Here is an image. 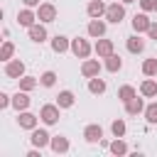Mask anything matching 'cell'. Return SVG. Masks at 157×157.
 Masks as SVG:
<instances>
[{
    "mask_svg": "<svg viewBox=\"0 0 157 157\" xmlns=\"http://www.w3.org/2000/svg\"><path fill=\"white\" fill-rule=\"evenodd\" d=\"M105 17H108V22L120 25V22H123V17H125V7H123V2H113V5H108Z\"/></svg>",
    "mask_w": 157,
    "mask_h": 157,
    "instance_id": "1",
    "label": "cell"
},
{
    "mask_svg": "<svg viewBox=\"0 0 157 157\" xmlns=\"http://www.w3.org/2000/svg\"><path fill=\"white\" fill-rule=\"evenodd\" d=\"M39 118H42L47 125H54V123L59 120V105H52V103L42 105V110H39Z\"/></svg>",
    "mask_w": 157,
    "mask_h": 157,
    "instance_id": "2",
    "label": "cell"
},
{
    "mask_svg": "<svg viewBox=\"0 0 157 157\" xmlns=\"http://www.w3.org/2000/svg\"><path fill=\"white\" fill-rule=\"evenodd\" d=\"M37 20H39V22H54V20H56V7H54L52 2L39 5V10H37Z\"/></svg>",
    "mask_w": 157,
    "mask_h": 157,
    "instance_id": "3",
    "label": "cell"
},
{
    "mask_svg": "<svg viewBox=\"0 0 157 157\" xmlns=\"http://www.w3.org/2000/svg\"><path fill=\"white\" fill-rule=\"evenodd\" d=\"M71 52L78 56V59H86L88 54H91V44L86 42V39H81V37H76L74 42H71Z\"/></svg>",
    "mask_w": 157,
    "mask_h": 157,
    "instance_id": "4",
    "label": "cell"
},
{
    "mask_svg": "<svg viewBox=\"0 0 157 157\" xmlns=\"http://www.w3.org/2000/svg\"><path fill=\"white\" fill-rule=\"evenodd\" d=\"M81 74H83L86 78L98 76V74H101V64H98V59H86V61L81 64Z\"/></svg>",
    "mask_w": 157,
    "mask_h": 157,
    "instance_id": "5",
    "label": "cell"
},
{
    "mask_svg": "<svg viewBox=\"0 0 157 157\" xmlns=\"http://www.w3.org/2000/svg\"><path fill=\"white\" fill-rule=\"evenodd\" d=\"M5 74L10 76V78H22V74H25V64L20 61V59H10L7 64H5Z\"/></svg>",
    "mask_w": 157,
    "mask_h": 157,
    "instance_id": "6",
    "label": "cell"
},
{
    "mask_svg": "<svg viewBox=\"0 0 157 157\" xmlns=\"http://www.w3.org/2000/svg\"><path fill=\"white\" fill-rule=\"evenodd\" d=\"M29 140H32V145L39 147V150L47 147V145H52V137H49L47 130H32V137H29Z\"/></svg>",
    "mask_w": 157,
    "mask_h": 157,
    "instance_id": "7",
    "label": "cell"
},
{
    "mask_svg": "<svg viewBox=\"0 0 157 157\" xmlns=\"http://www.w3.org/2000/svg\"><path fill=\"white\" fill-rule=\"evenodd\" d=\"M125 113L128 115H137V113H145V103H142V98H130L128 103H125Z\"/></svg>",
    "mask_w": 157,
    "mask_h": 157,
    "instance_id": "8",
    "label": "cell"
},
{
    "mask_svg": "<svg viewBox=\"0 0 157 157\" xmlns=\"http://www.w3.org/2000/svg\"><path fill=\"white\" fill-rule=\"evenodd\" d=\"M83 137H86L88 142H101V137H103V128H101V125H86Z\"/></svg>",
    "mask_w": 157,
    "mask_h": 157,
    "instance_id": "9",
    "label": "cell"
},
{
    "mask_svg": "<svg viewBox=\"0 0 157 157\" xmlns=\"http://www.w3.org/2000/svg\"><path fill=\"white\" fill-rule=\"evenodd\" d=\"M150 25H152V22L147 20V15H145V12L132 17V29H135L137 34H140V32H147V29H150Z\"/></svg>",
    "mask_w": 157,
    "mask_h": 157,
    "instance_id": "10",
    "label": "cell"
},
{
    "mask_svg": "<svg viewBox=\"0 0 157 157\" xmlns=\"http://www.w3.org/2000/svg\"><path fill=\"white\" fill-rule=\"evenodd\" d=\"M93 49H96V54H98V56H103V59H105V56H110V54H113V42H110V39H98Z\"/></svg>",
    "mask_w": 157,
    "mask_h": 157,
    "instance_id": "11",
    "label": "cell"
},
{
    "mask_svg": "<svg viewBox=\"0 0 157 157\" xmlns=\"http://www.w3.org/2000/svg\"><path fill=\"white\" fill-rule=\"evenodd\" d=\"M34 20H37V15H34L32 10H20V12H17V22H20L22 27H27V29L34 25Z\"/></svg>",
    "mask_w": 157,
    "mask_h": 157,
    "instance_id": "12",
    "label": "cell"
},
{
    "mask_svg": "<svg viewBox=\"0 0 157 157\" xmlns=\"http://www.w3.org/2000/svg\"><path fill=\"white\" fill-rule=\"evenodd\" d=\"M88 34H91V37H103V34H105V22H101L98 17H93V20L88 22Z\"/></svg>",
    "mask_w": 157,
    "mask_h": 157,
    "instance_id": "13",
    "label": "cell"
},
{
    "mask_svg": "<svg viewBox=\"0 0 157 157\" xmlns=\"http://www.w3.org/2000/svg\"><path fill=\"white\" fill-rule=\"evenodd\" d=\"M17 123H20V128H25V130H34V125H37V115H32V113H20V118H17Z\"/></svg>",
    "mask_w": 157,
    "mask_h": 157,
    "instance_id": "14",
    "label": "cell"
},
{
    "mask_svg": "<svg viewBox=\"0 0 157 157\" xmlns=\"http://www.w3.org/2000/svg\"><path fill=\"white\" fill-rule=\"evenodd\" d=\"M105 5L101 2V0H91L88 2V7H86V12H88V17H101V15H105Z\"/></svg>",
    "mask_w": 157,
    "mask_h": 157,
    "instance_id": "15",
    "label": "cell"
},
{
    "mask_svg": "<svg viewBox=\"0 0 157 157\" xmlns=\"http://www.w3.org/2000/svg\"><path fill=\"white\" fill-rule=\"evenodd\" d=\"M52 150H54L56 155H64V152H69V140H66V137H61V135L52 137Z\"/></svg>",
    "mask_w": 157,
    "mask_h": 157,
    "instance_id": "16",
    "label": "cell"
},
{
    "mask_svg": "<svg viewBox=\"0 0 157 157\" xmlns=\"http://www.w3.org/2000/svg\"><path fill=\"white\" fill-rule=\"evenodd\" d=\"M69 47H71V44H69V39H66V37H61V34H56V37L52 39V49H54L56 54H64Z\"/></svg>",
    "mask_w": 157,
    "mask_h": 157,
    "instance_id": "17",
    "label": "cell"
},
{
    "mask_svg": "<svg viewBox=\"0 0 157 157\" xmlns=\"http://www.w3.org/2000/svg\"><path fill=\"white\" fill-rule=\"evenodd\" d=\"M12 105H15L17 110H27V105H29V96H27V91H20V93H15V98H12Z\"/></svg>",
    "mask_w": 157,
    "mask_h": 157,
    "instance_id": "18",
    "label": "cell"
},
{
    "mask_svg": "<svg viewBox=\"0 0 157 157\" xmlns=\"http://www.w3.org/2000/svg\"><path fill=\"white\" fill-rule=\"evenodd\" d=\"M29 39H32V42H44V39H47V29H44L42 25H32V27H29Z\"/></svg>",
    "mask_w": 157,
    "mask_h": 157,
    "instance_id": "19",
    "label": "cell"
},
{
    "mask_svg": "<svg viewBox=\"0 0 157 157\" xmlns=\"http://www.w3.org/2000/svg\"><path fill=\"white\" fill-rule=\"evenodd\" d=\"M56 105H59V108H71V105H74V93H71V91H61V93L56 96Z\"/></svg>",
    "mask_w": 157,
    "mask_h": 157,
    "instance_id": "20",
    "label": "cell"
},
{
    "mask_svg": "<svg viewBox=\"0 0 157 157\" xmlns=\"http://www.w3.org/2000/svg\"><path fill=\"white\" fill-rule=\"evenodd\" d=\"M140 93H142V96H147V98H152V96H157V83H155L152 78H147V81H142V86H140Z\"/></svg>",
    "mask_w": 157,
    "mask_h": 157,
    "instance_id": "21",
    "label": "cell"
},
{
    "mask_svg": "<svg viewBox=\"0 0 157 157\" xmlns=\"http://www.w3.org/2000/svg\"><path fill=\"white\" fill-rule=\"evenodd\" d=\"M142 49H145V42H142V39L137 37V34L128 39V52H132V54H140Z\"/></svg>",
    "mask_w": 157,
    "mask_h": 157,
    "instance_id": "22",
    "label": "cell"
},
{
    "mask_svg": "<svg viewBox=\"0 0 157 157\" xmlns=\"http://www.w3.org/2000/svg\"><path fill=\"white\" fill-rule=\"evenodd\" d=\"M120 66H123V61H120V56H115V54H110V56H105V69H108L110 74H115V71H120Z\"/></svg>",
    "mask_w": 157,
    "mask_h": 157,
    "instance_id": "23",
    "label": "cell"
},
{
    "mask_svg": "<svg viewBox=\"0 0 157 157\" xmlns=\"http://www.w3.org/2000/svg\"><path fill=\"white\" fill-rule=\"evenodd\" d=\"M88 91H91V93H96V96H98V93H103V91H105V81H103V78H98V76H93V78L88 81Z\"/></svg>",
    "mask_w": 157,
    "mask_h": 157,
    "instance_id": "24",
    "label": "cell"
},
{
    "mask_svg": "<svg viewBox=\"0 0 157 157\" xmlns=\"http://www.w3.org/2000/svg\"><path fill=\"white\" fill-rule=\"evenodd\" d=\"M135 96H137V93H135V88H132V86H120V88H118V98H120L123 103H128V101H130V98H135Z\"/></svg>",
    "mask_w": 157,
    "mask_h": 157,
    "instance_id": "25",
    "label": "cell"
},
{
    "mask_svg": "<svg viewBox=\"0 0 157 157\" xmlns=\"http://www.w3.org/2000/svg\"><path fill=\"white\" fill-rule=\"evenodd\" d=\"M12 54H15V44H12V42H5L2 49H0V59H2V61H10Z\"/></svg>",
    "mask_w": 157,
    "mask_h": 157,
    "instance_id": "26",
    "label": "cell"
},
{
    "mask_svg": "<svg viewBox=\"0 0 157 157\" xmlns=\"http://www.w3.org/2000/svg\"><path fill=\"white\" fill-rule=\"evenodd\" d=\"M34 86H37V78H34V76H22V78H20V91H27V93H29Z\"/></svg>",
    "mask_w": 157,
    "mask_h": 157,
    "instance_id": "27",
    "label": "cell"
},
{
    "mask_svg": "<svg viewBox=\"0 0 157 157\" xmlns=\"http://www.w3.org/2000/svg\"><path fill=\"white\" fill-rule=\"evenodd\" d=\"M110 152H113V155H125V152H128V145H125L120 137H115V140L110 142Z\"/></svg>",
    "mask_w": 157,
    "mask_h": 157,
    "instance_id": "28",
    "label": "cell"
},
{
    "mask_svg": "<svg viewBox=\"0 0 157 157\" xmlns=\"http://www.w3.org/2000/svg\"><path fill=\"white\" fill-rule=\"evenodd\" d=\"M142 74H145V76H155V74H157V59H145Z\"/></svg>",
    "mask_w": 157,
    "mask_h": 157,
    "instance_id": "29",
    "label": "cell"
},
{
    "mask_svg": "<svg viewBox=\"0 0 157 157\" xmlns=\"http://www.w3.org/2000/svg\"><path fill=\"white\" fill-rule=\"evenodd\" d=\"M54 81H56V74H54V71H44V74L39 76V83H42V86H47V88H49V86H54Z\"/></svg>",
    "mask_w": 157,
    "mask_h": 157,
    "instance_id": "30",
    "label": "cell"
},
{
    "mask_svg": "<svg viewBox=\"0 0 157 157\" xmlns=\"http://www.w3.org/2000/svg\"><path fill=\"white\" fill-rule=\"evenodd\" d=\"M145 118H147V123H157V103H150L145 108Z\"/></svg>",
    "mask_w": 157,
    "mask_h": 157,
    "instance_id": "31",
    "label": "cell"
},
{
    "mask_svg": "<svg viewBox=\"0 0 157 157\" xmlns=\"http://www.w3.org/2000/svg\"><path fill=\"white\" fill-rule=\"evenodd\" d=\"M110 130H113V135H115V137H123V135H125V123H123V120H113Z\"/></svg>",
    "mask_w": 157,
    "mask_h": 157,
    "instance_id": "32",
    "label": "cell"
},
{
    "mask_svg": "<svg viewBox=\"0 0 157 157\" xmlns=\"http://www.w3.org/2000/svg\"><path fill=\"white\" fill-rule=\"evenodd\" d=\"M140 7H142L145 12H150V10H157V0H140Z\"/></svg>",
    "mask_w": 157,
    "mask_h": 157,
    "instance_id": "33",
    "label": "cell"
},
{
    "mask_svg": "<svg viewBox=\"0 0 157 157\" xmlns=\"http://www.w3.org/2000/svg\"><path fill=\"white\" fill-rule=\"evenodd\" d=\"M10 103H12V101H10V96H7V93H0V108H7Z\"/></svg>",
    "mask_w": 157,
    "mask_h": 157,
    "instance_id": "34",
    "label": "cell"
},
{
    "mask_svg": "<svg viewBox=\"0 0 157 157\" xmlns=\"http://www.w3.org/2000/svg\"><path fill=\"white\" fill-rule=\"evenodd\" d=\"M147 34H150L152 39H157V25H150V29H147Z\"/></svg>",
    "mask_w": 157,
    "mask_h": 157,
    "instance_id": "35",
    "label": "cell"
},
{
    "mask_svg": "<svg viewBox=\"0 0 157 157\" xmlns=\"http://www.w3.org/2000/svg\"><path fill=\"white\" fill-rule=\"evenodd\" d=\"M27 7H34V5H39V0H22Z\"/></svg>",
    "mask_w": 157,
    "mask_h": 157,
    "instance_id": "36",
    "label": "cell"
},
{
    "mask_svg": "<svg viewBox=\"0 0 157 157\" xmlns=\"http://www.w3.org/2000/svg\"><path fill=\"white\" fill-rule=\"evenodd\" d=\"M120 2H123V5H128V2H135V0H120Z\"/></svg>",
    "mask_w": 157,
    "mask_h": 157,
    "instance_id": "37",
    "label": "cell"
}]
</instances>
